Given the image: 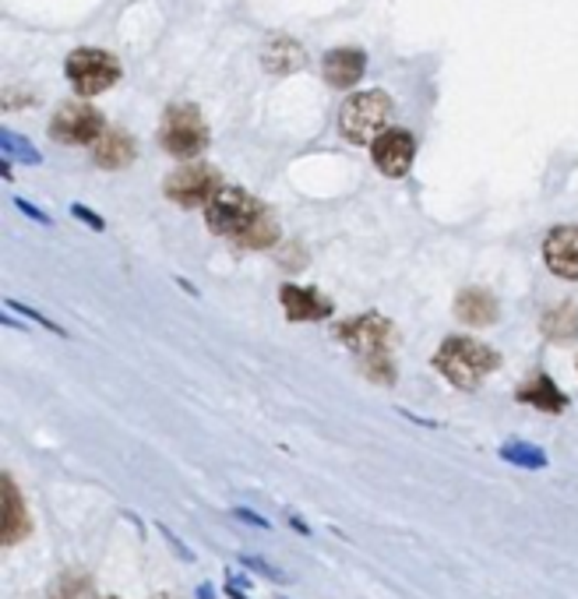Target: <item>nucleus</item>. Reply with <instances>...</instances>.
I'll use <instances>...</instances> for the list:
<instances>
[{
    "label": "nucleus",
    "instance_id": "9",
    "mask_svg": "<svg viewBox=\"0 0 578 599\" xmlns=\"http://www.w3.org/2000/svg\"><path fill=\"white\" fill-rule=\"evenodd\" d=\"M413 156H417V145H413V135L409 131H399V127H392L382 138L374 141V162L377 170L385 177H406L409 167H413Z\"/></svg>",
    "mask_w": 578,
    "mask_h": 599
},
{
    "label": "nucleus",
    "instance_id": "14",
    "mask_svg": "<svg viewBox=\"0 0 578 599\" xmlns=\"http://www.w3.org/2000/svg\"><path fill=\"white\" fill-rule=\"evenodd\" d=\"M4 547H18L25 536H29V512H25V501H22V490L14 486L11 477H4Z\"/></svg>",
    "mask_w": 578,
    "mask_h": 599
},
{
    "label": "nucleus",
    "instance_id": "12",
    "mask_svg": "<svg viewBox=\"0 0 578 599\" xmlns=\"http://www.w3.org/2000/svg\"><path fill=\"white\" fill-rule=\"evenodd\" d=\"M279 300L286 307L289 321H321V318L332 314V303L324 300L321 293H314V289H307V286H282Z\"/></svg>",
    "mask_w": 578,
    "mask_h": 599
},
{
    "label": "nucleus",
    "instance_id": "23",
    "mask_svg": "<svg viewBox=\"0 0 578 599\" xmlns=\"http://www.w3.org/2000/svg\"><path fill=\"white\" fill-rule=\"evenodd\" d=\"M75 215H78V220H85V223H93L96 229H103V220H96L93 212H85V208H75Z\"/></svg>",
    "mask_w": 578,
    "mask_h": 599
},
{
    "label": "nucleus",
    "instance_id": "4",
    "mask_svg": "<svg viewBox=\"0 0 578 599\" xmlns=\"http://www.w3.org/2000/svg\"><path fill=\"white\" fill-rule=\"evenodd\" d=\"M64 71H67V82L75 85L78 96H99L120 78V64L114 61V53L88 50V46L71 53Z\"/></svg>",
    "mask_w": 578,
    "mask_h": 599
},
{
    "label": "nucleus",
    "instance_id": "6",
    "mask_svg": "<svg viewBox=\"0 0 578 599\" xmlns=\"http://www.w3.org/2000/svg\"><path fill=\"white\" fill-rule=\"evenodd\" d=\"M50 138L61 145H96L103 138V117L85 103H67L53 114Z\"/></svg>",
    "mask_w": 578,
    "mask_h": 599
},
{
    "label": "nucleus",
    "instance_id": "13",
    "mask_svg": "<svg viewBox=\"0 0 578 599\" xmlns=\"http://www.w3.org/2000/svg\"><path fill=\"white\" fill-rule=\"evenodd\" d=\"M518 403H526L539 413H565L568 409V395L554 385L547 374H533L526 385L518 388Z\"/></svg>",
    "mask_w": 578,
    "mask_h": 599
},
{
    "label": "nucleus",
    "instance_id": "18",
    "mask_svg": "<svg viewBox=\"0 0 578 599\" xmlns=\"http://www.w3.org/2000/svg\"><path fill=\"white\" fill-rule=\"evenodd\" d=\"M279 240V226H276V220L268 215L265 208L255 215V223H250L247 229H240L237 237H233V244H240V247H255V250H261V247H272Z\"/></svg>",
    "mask_w": 578,
    "mask_h": 599
},
{
    "label": "nucleus",
    "instance_id": "8",
    "mask_svg": "<svg viewBox=\"0 0 578 599\" xmlns=\"http://www.w3.org/2000/svg\"><path fill=\"white\" fill-rule=\"evenodd\" d=\"M335 339L342 346L356 350L360 356H374V353H388L392 346V324L377 314H360L346 324H339Z\"/></svg>",
    "mask_w": 578,
    "mask_h": 599
},
{
    "label": "nucleus",
    "instance_id": "17",
    "mask_svg": "<svg viewBox=\"0 0 578 599\" xmlns=\"http://www.w3.org/2000/svg\"><path fill=\"white\" fill-rule=\"evenodd\" d=\"M135 159V145L124 131H106V138L96 141V162L106 170H120Z\"/></svg>",
    "mask_w": 578,
    "mask_h": 599
},
{
    "label": "nucleus",
    "instance_id": "25",
    "mask_svg": "<svg viewBox=\"0 0 578 599\" xmlns=\"http://www.w3.org/2000/svg\"><path fill=\"white\" fill-rule=\"evenodd\" d=\"M152 599H176V596H170V592H159V596H152Z\"/></svg>",
    "mask_w": 578,
    "mask_h": 599
},
{
    "label": "nucleus",
    "instance_id": "20",
    "mask_svg": "<svg viewBox=\"0 0 578 599\" xmlns=\"http://www.w3.org/2000/svg\"><path fill=\"white\" fill-rule=\"evenodd\" d=\"M46 599H96V592H93V582H88L85 575L71 571V575H61V578H57V586L50 589Z\"/></svg>",
    "mask_w": 578,
    "mask_h": 599
},
{
    "label": "nucleus",
    "instance_id": "5",
    "mask_svg": "<svg viewBox=\"0 0 578 599\" xmlns=\"http://www.w3.org/2000/svg\"><path fill=\"white\" fill-rule=\"evenodd\" d=\"M261 212V205L240 188H220L212 194V202L205 205V223L212 233L220 237H237L240 229H247L255 223V215Z\"/></svg>",
    "mask_w": 578,
    "mask_h": 599
},
{
    "label": "nucleus",
    "instance_id": "11",
    "mask_svg": "<svg viewBox=\"0 0 578 599\" xmlns=\"http://www.w3.org/2000/svg\"><path fill=\"white\" fill-rule=\"evenodd\" d=\"M367 71V57L364 50H350V46H339L324 53V82L332 88H353Z\"/></svg>",
    "mask_w": 578,
    "mask_h": 599
},
{
    "label": "nucleus",
    "instance_id": "2",
    "mask_svg": "<svg viewBox=\"0 0 578 599\" xmlns=\"http://www.w3.org/2000/svg\"><path fill=\"white\" fill-rule=\"evenodd\" d=\"M392 117V99L385 93H360L350 96L339 114V131L353 145H374L385 135V124Z\"/></svg>",
    "mask_w": 578,
    "mask_h": 599
},
{
    "label": "nucleus",
    "instance_id": "7",
    "mask_svg": "<svg viewBox=\"0 0 578 599\" xmlns=\"http://www.w3.org/2000/svg\"><path fill=\"white\" fill-rule=\"evenodd\" d=\"M215 191H220V173L212 167H180L167 177V197L184 208L208 205Z\"/></svg>",
    "mask_w": 578,
    "mask_h": 599
},
{
    "label": "nucleus",
    "instance_id": "19",
    "mask_svg": "<svg viewBox=\"0 0 578 599\" xmlns=\"http://www.w3.org/2000/svg\"><path fill=\"white\" fill-rule=\"evenodd\" d=\"M501 459L504 462H512V466H518V469H544L547 466V456L539 448H533V445H526V441H509L501 448Z\"/></svg>",
    "mask_w": 578,
    "mask_h": 599
},
{
    "label": "nucleus",
    "instance_id": "1",
    "mask_svg": "<svg viewBox=\"0 0 578 599\" xmlns=\"http://www.w3.org/2000/svg\"><path fill=\"white\" fill-rule=\"evenodd\" d=\"M434 367H438L456 388L473 392V388H480V381L486 374L501 367V356L494 350H486L477 339L451 335V339H445L438 356H434Z\"/></svg>",
    "mask_w": 578,
    "mask_h": 599
},
{
    "label": "nucleus",
    "instance_id": "16",
    "mask_svg": "<svg viewBox=\"0 0 578 599\" xmlns=\"http://www.w3.org/2000/svg\"><path fill=\"white\" fill-rule=\"evenodd\" d=\"M539 329H544V335L557 342V346H568V342L578 339V307L571 303L554 307V311H547L544 321H539Z\"/></svg>",
    "mask_w": 578,
    "mask_h": 599
},
{
    "label": "nucleus",
    "instance_id": "24",
    "mask_svg": "<svg viewBox=\"0 0 578 599\" xmlns=\"http://www.w3.org/2000/svg\"><path fill=\"white\" fill-rule=\"evenodd\" d=\"M226 592H229L233 599H247V596H244V589H240L237 582H229V586H226Z\"/></svg>",
    "mask_w": 578,
    "mask_h": 599
},
{
    "label": "nucleus",
    "instance_id": "3",
    "mask_svg": "<svg viewBox=\"0 0 578 599\" xmlns=\"http://www.w3.org/2000/svg\"><path fill=\"white\" fill-rule=\"evenodd\" d=\"M159 141L162 149L176 159H191L208 145V127L197 114V106L191 103H173L167 114H162V127H159Z\"/></svg>",
    "mask_w": 578,
    "mask_h": 599
},
{
    "label": "nucleus",
    "instance_id": "10",
    "mask_svg": "<svg viewBox=\"0 0 578 599\" xmlns=\"http://www.w3.org/2000/svg\"><path fill=\"white\" fill-rule=\"evenodd\" d=\"M544 261L554 276L578 279V226H554L544 240Z\"/></svg>",
    "mask_w": 578,
    "mask_h": 599
},
{
    "label": "nucleus",
    "instance_id": "21",
    "mask_svg": "<svg viewBox=\"0 0 578 599\" xmlns=\"http://www.w3.org/2000/svg\"><path fill=\"white\" fill-rule=\"evenodd\" d=\"M244 560H247V565L255 568V571H261V575H268V578H276V582H282V575H279L272 565H265V560H255V557H244Z\"/></svg>",
    "mask_w": 578,
    "mask_h": 599
},
{
    "label": "nucleus",
    "instance_id": "26",
    "mask_svg": "<svg viewBox=\"0 0 578 599\" xmlns=\"http://www.w3.org/2000/svg\"><path fill=\"white\" fill-rule=\"evenodd\" d=\"M106 599H114V596H106Z\"/></svg>",
    "mask_w": 578,
    "mask_h": 599
},
{
    "label": "nucleus",
    "instance_id": "22",
    "mask_svg": "<svg viewBox=\"0 0 578 599\" xmlns=\"http://www.w3.org/2000/svg\"><path fill=\"white\" fill-rule=\"evenodd\" d=\"M237 518H240V522H247V525H255V530H265V525H268V522H265V518H258L255 512H247V507H237Z\"/></svg>",
    "mask_w": 578,
    "mask_h": 599
},
{
    "label": "nucleus",
    "instance_id": "15",
    "mask_svg": "<svg viewBox=\"0 0 578 599\" xmlns=\"http://www.w3.org/2000/svg\"><path fill=\"white\" fill-rule=\"evenodd\" d=\"M456 318L483 329V324H491L497 318V300L486 293V289H465L456 300Z\"/></svg>",
    "mask_w": 578,
    "mask_h": 599
}]
</instances>
